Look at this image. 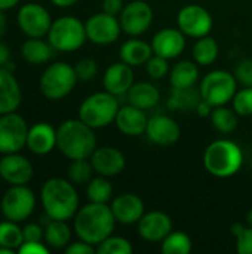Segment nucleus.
I'll use <instances>...</instances> for the list:
<instances>
[{
    "instance_id": "nucleus-1",
    "label": "nucleus",
    "mask_w": 252,
    "mask_h": 254,
    "mask_svg": "<svg viewBox=\"0 0 252 254\" xmlns=\"http://www.w3.org/2000/svg\"><path fill=\"white\" fill-rule=\"evenodd\" d=\"M116 219L108 204L89 202L77 210L73 217V231L76 237L91 246H98L113 235Z\"/></svg>"
},
{
    "instance_id": "nucleus-2",
    "label": "nucleus",
    "mask_w": 252,
    "mask_h": 254,
    "mask_svg": "<svg viewBox=\"0 0 252 254\" xmlns=\"http://www.w3.org/2000/svg\"><path fill=\"white\" fill-rule=\"evenodd\" d=\"M40 202L45 216L52 220H73L80 208L76 185L62 177H52L43 183L40 189Z\"/></svg>"
},
{
    "instance_id": "nucleus-3",
    "label": "nucleus",
    "mask_w": 252,
    "mask_h": 254,
    "mask_svg": "<svg viewBox=\"0 0 252 254\" xmlns=\"http://www.w3.org/2000/svg\"><path fill=\"white\" fill-rule=\"evenodd\" d=\"M97 147L95 129L82 119H67L56 128V149L70 161L89 159Z\"/></svg>"
},
{
    "instance_id": "nucleus-4",
    "label": "nucleus",
    "mask_w": 252,
    "mask_h": 254,
    "mask_svg": "<svg viewBox=\"0 0 252 254\" xmlns=\"http://www.w3.org/2000/svg\"><path fill=\"white\" fill-rule=\"evenodd\" d=\"M244 165V152L238 143L227 138H218L209 143L203 152L205 170L217 179L236 176Z\"/></svg>"
},
{
    "instance_id": "nucleus-5",
    "label": "nucleus",
    "mask_w": 252,
    "mask_h": 254,
    "mask_svg": "<svg viewBox=\"0 0 252 254\" xmlns=\"http://www.w3.org/2000/svg\"><path fill=\"white\" fill-rule=\"evenodd\" d=\"M120 109L119 97L101 91L88 95L79 106V119L94 129H101L114 124L116 115Z\"/></svg>"
},
{
    "instance_id": "nucleus-6",
    "label": "nucleus",
    "mask_w": 252,
    "mask_h": 254,
    "mask_svg": "<svg viewBox=\"0 0 252 254\" xmlns=\"http://www.w3.org/2000/svg\"><path fill=\"white\" fill-rule=\"evenodd\" d=\"M77 82L79 79L74 65L64 61H56L43 70L39 79V88L43 97L50 101H58L65 98L76 88Z\"/></svg>"
},
{
    "instance_id": "nucleus-7",
    "label": "nucleus",
    "mask_w": 252,
    "mask_h": 254,
    "mask_svg": "<svg viewBox=\"0 0 252 254\" xmlns=\"http://www.w3.org/2000/svg\"><path fill=\"white\" fill-rule=\"evenodd\" d=\"M46 37L52 48L58 52H74L88 40L85 22L71 15L56 18L52 22Z\"/></svg>"
},
{
    "instance_id": "nucleus-8",
    "label": "nucleus",
    "mask_w": 252,
    "mask_h": 254,
    "mask_svg": "<svg viewBox=\"0 0 252 254\" xmlns=\"http://www.w3.org/2000/svg\"><path fill=\"white\" fill-rule=\"evenodd\" d=\"M199 91L202 98L214 107L227 106L238 91V80L235 74L227 70H212L201 80Z\"/></svg>"
},
{
    "instance_id": "nucleus-9",
    "label": "nucleus",
    "mask_w": 252,
    "mask_h": 254,
    "mask_svg": "<svg viewBox=\"0 0 252 254\" xmlns=\"http://www.w3.org/2000/svg\"><path fill=\"white\" fill-rule=\"evenodd\" d=\"M36 195L28 185L9 186L0 199V211L4 219L22 223L31 217L36 210Z\"/></svg>"
},
{
    "instance_id": "nucleus-10",
    "label": "nucleus",
    "mask_w": 252,
    "mask_h": 254,
    "mask_svg": "<svg viewBox=\"0 0 252 254\" xmlns=\"http://www.w3.org/2000/svg\"><path fill=\"white\" fill-rule=\"evenodd\" d=\"M27 121L16 112L0 115V153H16L27 146Z\"/></svg>"
},
{
    "instance_id": "nucleus-11",
    "label": "nucleus",
    "mask_w": 252,
    "mask_h": 254,
    "mask_svg": "<svg viewBox=\"0 0 252 254\" xmlns=\"http://www.w3.org/2000/svg\"><path fill=\"white\" fill-rule=\"evenodd\" d=\"M177 27L187 36L199 39L208 36L212 31L214 19L208 9L201 4H186L178 10Z\"/></svg>"
},
{
    "instance_id": "nucleus-12",
    "label": "nucleus",
    "mask_w": 252,
    "mask_h": 254,
    "mask_svg": "<svg viewBox=\"0 0 252 254\" xmlns=\"http://www.w3.org/2000/svg\"><path fill=\"white\" fill-rule=\"evenodd\" d=\"M85 28L88 40L98 46L113 45L122 33L119 16L110 15L104 10L91 15L85 22Z\"/></svg>"
},
{
    "instance_id": "nucleus-13",
    "label": "nucleus",
    "mask_w": 252,
    "mask_h": 254,
    "mask_svg": "<svg viewBox=\"0 0 252 254\" xmlns=\"http://www.w3.org/2000/svg\"><path fill=\"white\" fill-rule=\"evenodd\" d=\"M16 22L27 37H45L48 36L53 21L49 10L43 4L31 1L19 7Z\"/></svg>"
},
{
    "instance_id": "nucleus-14",
    "label": "nucleus",
    "mask_w": 252,
    "mask_h": 254,
    "mask_svg": "<svg viewBox=\"0 0 252 254\" xmlns=\"http://www.w3.org/2000/svg\"><path fill=\"white\" fill-rule=\"evenodd\" d=\"M119 21L123 33L131 37H140L147 33L153 24V9L144 0H132L125 4Z\"/></svg>"
},
{
    "instance_id": "nucleus-15",
    "label": "nucleus",
    "mask_w": 252,
    "mask_h": 254,
    "mask_svg": "<svg viewBox=\"0 0 252 254\" xmlns=\"http://www.w3.org/2000/svg\"><path fill=\"white\" fill-rule=\"evenodd\" d=\"M34 177V167L19 152L3 155L0 159V179L9 186L28 185Z\"/></svg>"
},
{
    "instance_id": "nucleus-16",
    "label": "nucleus",
    "mask_w": 252,
    "mask_h": 254,
    "mask_svg": "<svg viewBox=\"0 0 252 254\" xmlns=\"http://www.w3.org/2000/svg\"><path fill=\"white\" fill-rule=\"evenodd\" d=\"M147 138L156 144V146H172L175 144L181 137V128L177 124L175 119H172L168 115H156L149 118L147 129H146Z\"/></svg>"
},
{
    "instance_id": "nucleus-17",
    "label": "nucleus",
    "mask_w": 252,
    "mask_h": 254,
    "mask_svg": "<svg viewBox=\"0 0 252 254\" xmlns=\"http://www.w3.org/2000/svg\"><path fill=\"white\" fill-rule=\"evenodd\" d=\"M89 161L94 167V171L98 176H104L108 179L119 176L126 167L125 155L113 146L97 147L91 155Z\"/></svg>"
},
{
    "instance_id": "nucleus-18",
    "label": "nucleus",
    "mask_w": 252,
    "mask_h": 254,
    "mask_svg": "<svg viewBox=\"0 0 252 254\" xmlns=\"http://www.w3.org/2000/svg\"><path fill=\"white\" fill-rule=\"evenodd\" d=\"M150 45L154 55L163 57L166 60H175L186 49V34L178 27L162 28L153 36Z\"/></svg>"
},
{
    "instance_id": "nucleus-19",
    "label": "nucleus",
    "mask_w": 252,
    "mask_h": 254,
    "mask_svg": "<svg viewBox=\"0 0 252 254\" xmlns=\"http://www.w3.org/2000/svg\"><path fill=\"white\" fill-rule=\"evenodd\" d=\"M138 235L147 243H162L172 232V219L165 211H149L137 223Z\"/></svg>"
},
{
    "instance_id": "nucleus-20",
    "label": "nucleus",
    "mask_w": 252,
    "mask_h": 254,
    "mask_svg": "<svg viewBox=\"0 0 252 254\" xmlns=\"http://www.w3.org/2000/svg\"><path fill=\"white\" fill-rule=\"evenodd\" d=\"M110 208L117 223L137 225L146 213L144 201L137 193H122L111 199Z\"/></svg>"
},
{
    "instance_id": "nucleus-21",
    "label": "nucleus",
    "mask_w": 252,
    "mask_h": 254,
    "mask_svg": "<svg viewBox=\"0 0 252 254\" xmlns=\"http://www.w3.org/2000/svg\"><path fill=\"white\" fill-rule=\"evenodd\" d=\"M134 83H135L134 67L128 65L123 61L113 63L111 65H108L102 76L104 91H107L116 97L126 95Z\"/></svg>"
},
{
    "instance_id": "nucleus-22",
    "label": "nucleus",
    "mask_w": 252,
    "mask_h": 254,
    "mask_svg": "<svg viewBox=\"0 0 252 254\" xmlns=\"http://www.w3.org/2000/svg\"><path fill=\"white\" fill-rule=\"evenodd\" d=\"M147 124L149 118L146 115V110L138 109L129 103L119 109L114 119L116 128L126 137H140L146 134Z\"/></svg>"
},
{
    "instance_id": "nucleus-23",
    "label": "nucleus",
    "mask_w": 252,
    "mask_h": 254,
    "mask_svg": "<svg viewBox=\"0 0 252 254\" xmlns=\"http://www.w3.org/2000/svg\"><path fill=\"white\" fill-rule=\"evenodd\" d=\"M25 147L39 156L50 153L56 147V129L49 122H36L28 128Z\"/></svg>"
},
{
    "instance_id": "nucleus-24",
    "label": "nucleus",
    "mask_w": 252,
    "mask_h": 254,
    "mask_svg": "<svg viewBox=\"0 0 252 254\" xmlns=\"http://www.w3.org/2000/svg\"><path fill=\"white\" fill-rule=\"evenodd\" d=\"M22 101L19 82L7 67H0V115L16 112Z\"/></svg>"
},
{
    "instance_id": "nucleus-25",
    "label": "nucleus",
    "mask_w": 252,
    "mask_h": 254,
    "mask_svg": "<svg viewBox=\"0 0 252 254\" xmlns=\"http://www.w3.org/2000/svg\"><path fill=\"white\" fill-rule=\"evenodd\" d=\"M151 55H153L151 45L138 37H132L126 40L119 51L120 61L126 63L131 67L146 65V63L151 58Z\"/></svg>"
},
{
    "instance_id": "nucleus-26",
    "label": "nucleus",
    "mask_w": 252,
    "mask_h": 254,
    "mask_svg": "<svg viewBox=\"0 0 252 254\" xmlns=\"http://www.w3.org/2000/svg\"><path fill=\"white\" fill-rule=\"evenodd\" d=\"M126 98L129 104L143 110H150L160 101V91L150 82H135L128 91Z\"/></svg>"
},
{
    "instance_id": "nucleus-27",
    "label": "nucleus",
    "mask_w": 252,
    "mask_h": 254,
    "mask_svg": "<svg viewBox=\"0 0 252 254\" xmlns=\"http://www.w3.org/2000/svg\"><path fill=\"white\" fill-rule=\"evenodd\" d=\"M53 51L52 45L48 40H43V37H28L21 46L22 58L31 65L46 64L52 58Z\"/></svg>"
},
{
    "instance_id": "nucleus-28",
    "label": "nucleus",
    "mask_w": 252,
    "mask_h": 254,
    "mask_svg": "<svg viewBox=\"0 0 252 254\" xmlns=\"http://www.w3.org/2000/svg\"><path fill=\"white\" fill-rule=\"evenodd\" d=\"M199 80V65L190 60L178 61L169 70V82L172 88H190Z\"/></svg>"
},
{
    "instance_id": "nucleus-29",
    "label": "nucleus",
    "mask_w": 252,
    "mask_h": 254,
    "mask_svg": "<svg viewBox=\"0 0 252 254\" xmlns=\"http://www.w3.org/2000/svg\"><path fill=\"white\" fill-rule=\"evenodd\" d=\"M71 228L65 220H49L45 225V244L49 249L64 250L71 243Z\"/></svg>"
},
{
    "instance_id": "nucleus-30",
    "label": "nucleus",
    "mask_w": 252,
    "mask_h": 254,
    "mask_svg": "<svg viewBox=\"0 0 252 254\" xmlns=\"http://www.w3.org/2000/svg\"><path fill=\"white\" fill-rule=\"evenodd\" d=\"M202 100L199 88L195 86L190 88H172L171 95L166 101L168 109L171 110H180V112H190L196 110V106Z\"/></svg>"
},
{
    "instance_id": "nucleus-31",
    "label": "nucleus",
    "mask_w": 252,
    "mask_h": 254,
    "mask_svg": "<svg viewBox=\"0 0 252 254\" xmlns=\"http://www.w3.org/2000/svg\"><path fill=\"white\" fill-rule=\"evenodd\" d=\"M192 55H193V61L198 65L208 67L217 61V58L220 55V46H218L217 40L208 34V36L196 39L193 49H192Z\"/></svg>"
},
{
    "instance_id": "nucleus-32",
    "label": "nucleus",
    "mask_w": 252,
    "mask_h": 254,
    "mask_svg": "<svg viewBox=\"0 0 252 254\" xmlns=\"http://www.w3.org/2000/svg\"><path fill=\"white\" fill-rule=\"evenodd\" d=\"M211 125L215 131H218L220 134H232L239 124V116L238 113L227 106H218L214 107L211 116Z\"/></svg>"
},
{
    "instance_id": "nucleus-33",
    "label": "nucleus",
    "mask_w": 252,
    "mask_h": 254,
    "mask_svg": "<svg viewBox=\"0 0 252 254\" xmlns=\"http://www.w3.org/2000/svg\"><path fill=\"white\" fill-rule=\"evenodd\" d=\"M113 185L110 183L108 177L104 176L97 174V177H92L86 185V196L89 202L108 204L113 199Z\"/></svg>"
},
{
    "instance_id": "nucleus-34",
    "label": "nucleus",
    "mask_w": 252,
    "mask_h": 254,
    "mask_svg": "<svg viewBox=\"0 0 252 254\" xmlns=\"http://www.w3.org/2000/svg\"><path fill=\"white\" fill-rule=\"evenodd\" d=\"M193 249L192 240L186 232L172 231L160 243V250L163 254H189Z\"/></svg>"
},
{
    "instance_id": "nucleus-35",
    "label": "nucleus",
    "mask_w": 252,
    "mask_h": 254,
    "mask_svg": "<svg viewBox=\"0 0 252 254\" xmlns=\"http://www.w3.org/2000/svg\"><path fill=\"white\" fill-rule=\"evenodd\" d=\"M24 243L22 237V228H19V223L12 220H0V246L10 249L13 252H18L21 244Z\"/></svg>"
},
{
    "instance_id": "nucleus-36",
    "label": "nucleus",
    "mask_w": 252,
    "mask_h": 254,
    "mask_svg": "<svg viewBox=\"0 0 252 254\" xmlns=\"http://www.w3.org/2000/svg\"><path fill=\"white\" fill-rule=\"evenodd\" d=\"M94 173L95 171L89 159H76L71 161L68 167V180L76 186H83L91 182Z\"/></svg>"
},
{
    "instance_id": "nucleus-37",
    "label": "nucleus",
    "mask_w": 252,
    "mask_h": 254,
    "mask_svg": "<svg viewBox=\"0 0 252 254\" xmlns=\"http://www.w3.org/2000/svg\"><path fill=\"white\" fill-rule=\"evenodd\" d=\"M132 250L134 247L129 240L116 235H110L97 246V253L100 254H131Z\"/></svg>"
},
{
    "instance_id": "nucleus-38",
    "label": "nucleus",
    "mask_w": 252,
    "mask_h": 254,
    "mask_svg": "<svg viewBox=\"0 0 252 254\" xmlns=\"http://www.w3.org/2000/svg\"><path fill=\"white\" fill-rule=\"evenodd\" d=\"M232 109L239 118L252 116V86H244L236 91L232 100Z\"/></svg>"
},
{
    "instance_id": "nucleus-39",
    "label": "nucleus",
    "mask_w": 252,
    "mask_h": 254,
    "mask_svg": "<svg viewBox=\"0 0 252 254\" xmlns=\"http://www.w3.org/2000/svg\"><path fill=\"white\" fill-rule=\"evenodd\" d=\"M169 60L159 57V55H151V58L146 63V71L147 74L154 79V80H160L163 77H166L169 74Z\"/></svg>"
},
{
    "instance_id": "nucleus-40",
    "label": "nucleus",
    "mask_w": 252,
    "mask_h": 254,
    "mask_svg": "<svg viewBox=\"0 0 252 254\" xmlns=\"http://www.w3.org/2000/svg\"><path fill=\"white\" fill-rule=\"evenodd\" d=\"M74 70L80 82H91L98 74V64L92 58H82L76 63Z\"/></svg>"
},
{
    "instance_id": "nucleus-41",
    "label": "nucleus",
    "mask_w": 252,
    "mask_h": 254,
    "mask_svg": "<svg viewBox=\"0 0 252 254\" xmlns=\"http://www.w3.org/2000/svg\"><path fill=\"white\" fill-rule=\"evenodd\" d=\"M235 77L239 85L252 86V58L242 60L235 68Z\"/></svg>"
},
{
    "instance_id": "nucleus-42",
    "label": "nucleus",
    "mask_w": 252,
    "mask_h": 254,
    "mask_svg": "<svg viewBox=\"0 0 252 254\" xmlns=\"http://www.w3.org/2000/svg\"><path fill=\"white\" fill-rule=\"evenodd\" d=\"M236 252L239 254H252V226H244L236 237Z\"/></svg>"
},
{
    "instance_id": "nucleus-43",
    "label": "nucleus",
    "mask_w": 252,
    "mask_h": 254,
    "mask_svg": "<svg viewBox=\"0 0 252 254\" xmlns=\"http://www.w3.org/2000/svg\"><path fill=\"white\" fill-rule=\"evenodd\" d=\"M22 237L24 243H34V241H43L45 238V228H42L40 223H27L22 228Z\"/></svg>"
},
{
    "instance_id": "nucleus-44",
    "label": "nucleus",
    "mask_w": 252,
    "mask_h": 254,
    "mask_svg": "<svg viewBox=\"0 0 252 254\" xmlns=\"http://www.w3.org/2000/svg\"><path fill=\"white\" fill-rule=\"evenodd\" d=\"M21 254H49V247L45 241H34V243H22L18 249Z\"/></svg>"
},
{
    "instance_id": "nucleus-45",
    "label": "nucleus",
    "mask_w": 252,
    "mask_h": 254,
    "mask_svg": "<svg viewBox=\"0 0 252 254\" xmlns=\"http://www.w3.org/2000/svg\"><path fill=\"white\" fill-rule=\"evenodd\" d=\"M64 252L67 254H92L97 252V247L91 246V244H88V243H85L82 240H77L74 243H70L64 249Z\"/></svg>"
},
{
    "instance_id": "nucleus-46",
    "label": "nucleus",
    "mask_w": 252,
    "mask_h": 254,
    "mask_svg": "<svg viewBox=\"0 0 252 254\" xmlns=\"http://www.w3.org/2000/svg\"><path fill=\"white\" fill-rule=\"evenodd\" d=\"M123 7H125L123 0H102V10L110 15L119 16Z\"/></svg>"
},
{
    "instance_id": "nucleus-47",
    "label": "nucleus",
    "mask_w": 252,
    "mask_h": 254,
    "mask_svg": "<svg viewBox=\"0 0 252 254\" xmlns=\"http://www.w3.org/2000/svg\"><path fill=\"white\" fill-rule=\"evenodd\" d=\"M212 110H214V106L211 104V103H208L206 100H201L199 101V104L196 106V113H198V116H201V118H209L211 116V113H212Z\"/></svg>"
},
{
    "instance_id": "nucleus-48",
    "label": "nucleus",
    "mask_w": 252,
    "mask_h": 254,
    "mask_svg": "<svg viewBox=\"0 0 252 254\" xmlns=\"http://www.w3.org/2000/svg\"><path fill=\"white\" fill-rule=\"evenodd\" d=\"M9 64H10V48L0 40V67H7Z\"/></svg>"
},
{
    "instance_id": "nucleus-49",
    "label": "nucleus",
    "mask_w": 252,
    "mask_h": 254,
    "mask_svg": "<svg viewBox=\"0 0 252 254\" xmlns=\"http://www.w3.org/2000/svg\"><path fill=\"white\" fill-rule=\"evenodd\" d=\"M21 0H0V10H9V9H13L16 4H19Z\"/></svg>"
},
{
    "instance_id": "nucleus-50",
    "label": "nucleus",
    "mask_w": 252,
    "mask_h": 254,
    "mask_svg": "<svg viewBox=\"0 0 252 254\" xmlns=\"http://www.w3.org/2000/svg\"><path fill=\"white\" fill-rule=\"evenodd\" d=\"M79 0H50L52 4H55L56 7H70L73 4H76Z\"/></svg>"
},
{
    "instance_id": "nucleus-51",
    "label": "nucleus",
    "mask_w": 252,
    "mask_h": 254,
    "mask_svg": "<svg viewBox=\"0 0 252 254\" xmlns=\"http://www.w3.org/2000/svg\"><path fill=\"white\" fill-rule=\"evenodd\" d=\"M6 30H7V18L4 15V10H0V37L4 36Z\"/></svg>"
},
{
    "instance_id": "nucleus-52",
    "label": "nucleus",
    "mask_w": 252,
    "mask_h": 254,
    "mask_svg": "<svg viewBox=\"0 0 252 254\" xmlns=\"http://www.w3.org/2000/svg\"><path fill=\"white\" fill-rule=\"evenodd\" d=\"M247 225H248V226H252V207L251 210L247 213Z\"/></svg>"
},
{
    "instance_id": "nucleus-53",
    "label": "nucleus",
    "mask_w": 252,
    "mask_h": 254,
    "mask_svg": "<svg viewBox=\"0 0 252 254\" xmlns=\"http://www.w3.org/2000/svg\"><path fill=\"white\" fill-rule=\"evenodd\" d=\"M15 252L13 250H10V249H6V247H1L0 246V254H13Z\"/></svg>"
},
{
    "instance_id": "nucleus-54",
    "label": "nucleus",
    "mask_w": 252,
    "mask_h": 254,
    "mask_svg": "<svg viewBox=\"0 0 252 254\" xmlns=\"http://www.w3.org/2000/svg\"><path fill=\"white\" fill-rule=\"evenodd\" d=\"M1 217H3V216H1V211H0V220H1Z\"/></svg>"
},
{
    "instance_id": "nucleus-55",
    "label": "nucleus",
    "mask_w": 252,
    "mask_h": 254,
    "mask_svg": "<svg viewBox=\"0 0 252 254\" xmlns=\"http://www.w3.org/2000/svg\"><path fill=\"white\" fill-rule=\"evenodd\" d=\"M251 170H252V159H251Z\"/></svg>"
}]
</instances>
